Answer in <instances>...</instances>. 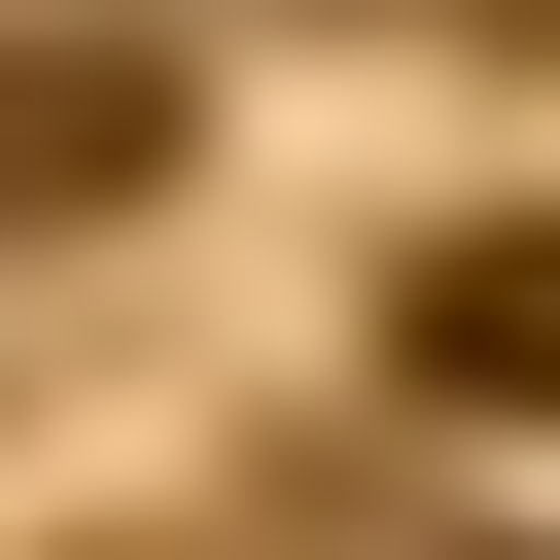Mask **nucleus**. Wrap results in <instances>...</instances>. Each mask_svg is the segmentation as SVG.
Listing matches in <instances>:
<instances>
[{
  "label": "nucleus",
  "instance_id": "f257e3e1",
  "mask_svg": "<svg viewBox=\"0 0 560 560\" xmlns=\"http://www.w3.org/2000/svg\"><path fill=\"white\" fill-rule=\"evenodd\" d=\"M140 175H175V70L70 35V0H0V245H70V210H140Z\"/></svg>",
  "mask_w": 560,
  "mask_h": 560
},
{
  "label": "nucleus",
  "instance_id": "f03ea898",
  "mask_svg": "<svg viewBox=\"0 0 560 560\" xmlns=\"http://www.w3.org/2000/svg\"><path fill=\"white\" fill-rule=\"evenodd\" d=\"M385 385H420V420H560V210H455V245L385 280Z\"/></svg>",
  "mask_w": 560,
  "mask_h": 560
}]
</instances>
